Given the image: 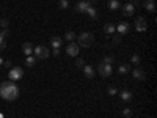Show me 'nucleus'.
<instances>
[{"label":"nucleus","instance_id":"nucleus-1","mask_svg":"<svg viewBox=\"0 0 157 118\" xmlns=\"http://www.w3.org/2000/svg\"><path fill=\"white\" fill-rule=\"evenodd\" d=\"M0 96L5 101H14L19 96V87L13 81L0 84Z\"/></svg>","mask_w":157,"mask_h":118},{"label":"nucleus","instance_id":"nucleus-2","mask_svg":"<svg viewBox=\"0 0 157 118\" xmlns=\"http://www.w3.org/2000/svg\"><path fill=\"white\" fill-rule=\"evenodd\" d=\"M93 41H94V36L90 32H83L82 35H78V46L82 47H90L93 44Z\"/></svg>","mask_w":157,"mask_h":118},{"label":"nucleus","instance_id":"nucleus-3","mask_svg":"<svg viewBox=\"0 0 157 118\" xmlns=\"http://www.w3.org/2000/svg\"><path fill=\"white\" fill-rule=\"evenodd\" d=\"M33 52H35V58H38V60H46L50 55V52L46 46H36V47H33Z\"/></svg>","mask_w":157,"mask_h":118},{"label":"nucleus","instance_id":"nucleus-4","mask_svg":"<svg viewBox=\"0 0 157 118\" xmlns=\"http://www.w3.org/2000/svg\"><path fill=\"white\" fill-rule=\"evenodd\" d=\"M22 76H24V73H22V69L17 68V66H13V68L10 69V73H8L10 81H13V82H16V81H19V79H22Z\"/></svg>","mask_w":157,"mask_h":118},{"label":"nucleus","instance_id":"nucleus-5","mask_svg":"<svg viewBox=\"0 0 157 118\" xmlns=\"http://www.w3.org/2000/svg\"><path fill=\"white\" fill-rule=\"evenodd\" d=\"M98 73H99V76H102V77H109V76L112 74V65H107V63L98 65Z\"/></svg>","mask_w":157,"mask_h":118},{"label":"nucleus","instance_id":"nucleus-6","mask_svg":"<svg viewBox=\"0 0 157 118\" xmlns=\"http://www.w3.org/2000/svg\"><path fill=\"white\" fill-rule=\"evenodd\" d=\"M135 30L140 32V33L148 30V22L145 21V18H141V16H140V18L135 19Z\"/></svg>","mask_w":157,"mask_h":118},{"label":"nucleus","instance_id":"nucleus-7","mask_svg":"<svg viewBox=\"0 0 157 118\" xmlns=\"http://www.w3.org/2000/svg\"><path fill=\"white\" fill-rule=\"evenodd\" d=\"M78 47H80V46L75 44L74 41H71V43L66 46V54H68L69 57H75V55L78 54Z\"/></svg>","mask_w":157,"mask_h":118},{"label":"nucleus","instance_id":"nucleus-8","mask_svg":"<svg viewBox=\"0 0 157 118\" xmlns=\"http://www.w3.org/2000/svg\"><path fill=\"white\" fill-rule=\"evenodd\" d=\"M90 6H91L90 2H86V0H80V2H77V5H75V11L77 13H86Z\"/></svg>","mask_w":157,"mask_h":118},{"label":"nucleus","instance_id":"nucleus-9","mask_svg":"<svg viewBox=\"0 0 157 118\" xmlns=\"http://www.w3.org/2000/svg\"><path fill=\"white\" fill-rule=\"evenodd\" d=\"M10 32H8V29H3V30H0V52L2 50H5L6 49V35H8Z\"/></svg>","mask_w":157,"mask_h":118},{"label":"nucleus","instance_id":"nucleus-10","mask_svg":"<svg viewBox=\"0 0 157 118\" xmlns=\"http://www.w3.org/2000/svg\"><path fill=\"white\" fill-rule=\"evenodd\" d=\"M121 10H123V14L127 16V18H129V16H132L134 13H135V6H134L132 3H126V5H123Z\"/></svg>","mask_w":157,"mask_h":118},{"label":"nucleus","instance_id":"nucleus-11","mask_svg":"<svg viewBox=\"0 0 157 118\" xmlns=\"http://www.w3.org/2000/svg\"><path fill=\"white\" fill-rule=\"evenodd\" d=\"M129 29H130V25L127 22H121V24H118L116 32H118V35H127L129 33Z\"/></svg>","mask_w":157,"mask_h":118},{"label":"nucleus","instance_id":"nucleus-12","mask_svg":"<svg viewBox=\"0 0 157 118\" xmlns=\"http://www.w3.org/2000/svg\"><path fill=\"white\" fill-rule=\"evenodd\" d=\"M82 71H83V74H85V77L86 79H93L94 77V68L93 66H90V65H85V66L82 68Z\"/></svg>","mask_w":157,"mask_h":118},{"label":"nucleus","instance_id":"nucleus-13","mask_svg":"<svg viewBox=\"0 0 157 118\" xmlns=\"http://www.w3.org/2000/svg\"><path fill=\"white\" fill-rule=\"evenodd\" d=\"M120 98L124 101V102H129V101H132V98H134V93L130 90H123L121 93H120Z\"/></svg>","mask_w":157,"mask_h":118},{"label":"nucleus","instance_id":"nucleus-14","mask_svg":"<svg viewBox=\"0 0 157 118\" xmlns=\"http://www.w3.org/2000/svg\"><path fill=\"white\" fill-rule=\"evenodd\" d=\"M132 76H134V79H137V81H145V77H146L145 71H143L141 68H135L132 71Z\"/></svg>","mask_w":157,"mask_h":118},{"label":"nucleus","instance_id":"nucleus-15","mask_svg":"<svg viewBox=\"0 0 157 118\" xmlns=\"http://www.w3.org/2000/svg\"><path fill=\"white\" fill-rule=\"evenodd\" d=\"M61 44H63V39L60 36H52L50 38V46L54 47V49H60Z\"/></svg>","mask_w":157,"mask_h":118},{"label":"nucleus","instance_id":"nucleus-16","mask_svg":"<svg viewBox=\"0 0 157 118\" xmlns=\"http://www.w3.org/2000/svg\"><path fill=\"white\" fill-rule=\"evenodd\" d=\"M22 54L27 55V57L32 55V54H33V46H32L30 43H24V44H22Z\"/></svg>","mask_w":157,"mask_h":118},{"label":"nucleus","instance_id":"nucleus-17","mask_svg":"<svg viewBox=\"0 0 157 118\" xmlns=\"http://www.w3.org/2000/svg\"><path fill=\"white\" fill-rule=\"evenodd\" d=\"M109 8H110L112 11L121 10V3H120V0H110V2H109Z\"/></svg>","mask_w":157,"mask_h":118},{"label":"nucleus","instance_id":"nucleus-18","mask_svg":"<svg viewBox=\"0 0 157 118\" xmlns=\"http://www.w3.org/2000/svg\"><path fill=\"white\" fill-rule=\"evenodd\" d=\"M86 14H88L91 19H98V18H99V13H98V10H96L94 6H90L88 11H86Z\"/></svg>","mask_w":157,"mask_h":118},{"label":"nucleus","instance_id":"nucleus-19","mask_svg":"<svg viewBox=\"0 0 157 118\" xmlns=\"http://www.w3.org/2000/svg\"><path fill=\"white\" fill-rule=\"evenodd\" d=\"M104 32H105V35H115L116 27L112 25V24H105V25H104Z\"/></svg>","mask_w":157,"mask_h":118},{"label":"nucleus","instance_id":"nucleus-20","mask_svg":"<svg viewBox=\"0 0 157 118\" xmlns=\"http://www.w3.org/2000/svg\"><path fill=\"white\" fill-rule=\"evenodd\" d=\"M71 3H69V0H58V8L60 10H69Z\"/></svg>","mask_w":157,"mask_h":118},{"label":"nucleus","instance_id":"nucleus-21","mask_svg":"<svg viewBox=\"0 0 157 118\" xmlns=\"http://www.w3.org/2000/svg\"><path fill=\"white\" fill-rule=\"evenodd\" d=\"M118 71H120V74H127L129 71H130V66L129 65H120V68H118Z\"/></svg>","mask_w":157,"mask_h":118},{"label":"nucleus","instance_id":"nucleus-22","mask_svg":"<svg viewBox=\"0 0 157 118\" xmlns=\"http://www.w3.org/2000/svg\"><path fill=\"white\" fill-rule=\"evenodd\" d=\"M145 10L149 11V13H154V11H155V5H154V2H145Z\"/></svg>","mask_w":157,"mask_h":118},{"label":"nucleus","instance_id":"nucleus-23","mask_svg":"<svg viewBox=\"0 0 157 118\" xmlns=\"http://www.w3.org/2000/svg\"><path fill=\"white\" fill-rule=\"evenodd\" d=\"M64 39H66V41H69V43H71V41H74V39H75V33H74V32H71V30H69V32H66V33H64Z\"/></svg>","mask_w":157,"mask_h":118},{"label":"nucleus","instance_id":"nucleus-24","mask_svg":"<svg viewBox=\"0 0 157 118\" xmlns=\"http://www.w3.org/2000/svg\"><path fill=\"white\" fill-rule=\"evenodd\" d=\"M35 63H36V60H35V57H32V55H29L27 58H25V65H27L29 68H32Z\"/></svg>","mask_w":157,"mask_h":118},{"label":"nucleus","instance_id":"nucleus-25","mask_svg":"<svg viewBox=\"0 0 157 118\" xmlns=\"http://www.w3.org/2000/svg\"><path fill=\"white\" fill-rule=\"evenodd\" d=\"M107 93H109L110 96H115V95L118 93V90H116V87H113V85H110V87L107 88Z\"/></svg>","mask_w":157,"mask_h":118},{"label":"nucleus","instance_id":"nucleus-26","mask_svg":"<svg viewBox=\"0 0 157 118\" xmlns=\"http://www.w3.org/2000/svg\"><path fill=\"white\" fill-rule=\"evenodd\" d=\"M121 113H123V116H124V118H130V116H132V110L127 109V107H126V109H123V112H121Z\"/></svg>","mask_w":157,"mask_h":118},{"label":"nucleus","instance_id":"nucleus-27","mask_svg":"<svg viewBox=\"0 0 157 118\" xmlns=\"http://www.w3.org/2000/svg\"><path fill=\"white\" fill-rule=\"evenodd\" d=\"M75 65H77V68H83L85 66V60L83 58H78V60H75Z\"/></svg>","mask_w":157,"mask_h":118},{"label":"nucleus","instance_id":"nucleus-28","mask_svg":"<svg viewBox=\"0 0 157 118\" xmlns=\"http://www.w3.org/2000/svg\"><path fill=\"white\" fill-rule=\"evenodd\" d=\"M130 60H132V63H134V65H140V55H137V54H134Z\"/></svg>","mask_w":157,"mask_h":118},{"label":"nucleus","instance_id":"nucleus-29","mask_svg":"<svg viewBox=\"0 0 157 118\" xmlns=\"http://www.w3.org/2000/svg\"><path fill=\"white\" fill-rule=\"evenodd\" d=\"M113 61H115V60H113V57H112V55H110V57L107 55V57H104V61H102V63H107V65H112Z\"/></svg>","mask_w":157,"mask_h":118},{"label":"nucleus","instance_id":"nucleus-30","mask_svg":"<svg viewBox=\"0 0 157 118\" xmlns=\"http://www.w3.org/2000/svg\"><path fill=\"white\" fill-rule=\"evenodd\" d=\"M8 24H10V22H8V19H6V18H3V19H0V25H2L3 29H8Z\"/></svg>","mask_w":157,"mask_h":118},{"label":"nucleus","instance_id":"nucleus-31","mask_svg":"<svg viewBox=\"0 0 157 118\" xmlns=\"http://www.w3.org/2000/svg\"><path fill=\"white\" fill-rule=\"evenodd\" d=\"M3 66H5V68H8V69H11V68H13L11 60H3Z\"/></svg>","mask_w":157,"mask_h":118},{"label":"nucleus","instance_id":"nucleus-32","mask_svg":"<svg viewBox=\"0 0 157 118\" xmlns=\"http://www.w3.org/2000/svg\"><path fill=\"white\" fill-rule=\"evenodd\" d=\"M113 43H116V44L121 43V35H115V36H113Z\"/></svg>","mask_w":157,"mask_h":118},{"label":"nucleus","instance_id":"nucleus-33","mask_svg":"<svg viewBox=\"0 0 157 118\" xmlns=\"http://www.w3.org/2000/svg\"><path fill=\"white\" fill-rule=\"evenodd\" d=\"M52 54H54L55 57H58V55H60V49H54V52H52Z\"/></svg>","mask_w":157,"mask_h":118},{"label":"nucleus","instance_id":"nucleus-34","mask_svg":"<svg viewBox=\"0 0 157 118\" xmlns=\"http://www.w3.org/2000/svg\"><path fill=\"white\" fill-rule=\"evenodd\" d=\"M86 2H90V3H91V2H93V3H94V2H98V0H86Z\"/></svg>","mask_w":157,"mask_h":118},{"label":"nucleus","instance_id":"nucleus-35","mask_svg":"<svg viewBox=\"0 0 157 118\" xmlns=\"http://www.w3.org/2000/svg\"><path fill=\"white\" fill-rule=\"evenodd\" d=\"M0 65H3V58L2 57H0Z\"/></svg>","mask_w":157,"mask_h":118},{"label":"nucleus","instance_id":"nucleus-36","mask_svg":"<svg viewBox=\"0 0 157 118\" xmlns=\"http://www.w3.org/2000/svg\"><path fill=\"white\" fill-rule=\"evenodd\" d=\"M148 2H154V0H148Z\"/></svg>","mask_w":157,"mask_h":118},{"label":"nucleus","instance_id":"nucleus-37","mask_svg":"<svg viewBox=\"0 0 157 118\" xmlns=\"http://www.w3.org/2000/svg\"><path fill=\"white\" fill-rule=\"evenodd\" d=\"M145 2H148V0H145Z\"/></svg>","mask_w":157,"mask_h":118},{"label":"nucleus","instance_id":"nucleus-38","mask_svg":"<svg viewBox=\"0 0 157 118\" xmlns=\"http://www.w3.org/2000/svg\"><path fill=\"white\" fill-rule=\"evenodd\" d=\"M127 2H130V0H127Z\"/></svg>","mask_w":157,"mask_h":118}]
</instances>
